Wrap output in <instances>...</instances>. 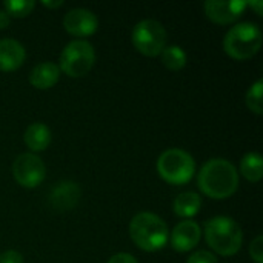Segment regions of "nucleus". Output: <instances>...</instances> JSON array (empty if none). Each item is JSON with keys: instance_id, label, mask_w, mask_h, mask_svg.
<instances>
[{"instance_id": "obj_10", "label": "nucleus", "mask_w": 263, "mask_h": 263, "mask_svg": "<svg viewBox=\"0 0 263 263\" xmlns=\"http://www.w3.org/2000/svg\"><path fill=\"white\" fill-rule=\"evenodd\" d=\"M63 28L74 37L92 35L99 28L97 15L85 8H74L63 17Z\"/></svg>"}, {"instance_id": "obj_22", "label": "nucleus", "mask_w": 263, "mask_h": 263, "mask_svg": "<svg viewBox=\"0 0 263 263\" xmlns=\"http://www.w3.org/2000/svg\"><path fill=\"white\" fill-rule=\"evenodd\" d=\"M186 263H217V259L213 253L200 250V251L193 253L190 256V259L186 260Z\"/></svg>"}, {"instance_id": "obj_17", "label": "nucleus", "mask_w": 263, "mask_h": 263, "mask_svg": "<svg viewBox=\"0 0 263 263\" xmlns=\"http://www.w3.org/2000/svg\"><path fill=\"white\" fill-rule=\"evenodd\" d=\"M242 176L253 183L260 182L263 177V159L259 153H248L240 160Z\"/></svg>"}, {"instance_id": "obj_6", "label": "nucleus", "mask_w": 263, "mask_h": 263, "mask_svg": "<svg viewBox=\"0 0 263 263\" xmlns=\"http://www.w3.org/2000/svg\"><path fill=\"white\" fill-rule=\"evenodd\" d=\"M96 63L94 46L86 40H72L69 42L60 54V72L72 79L85 77Z\"/></svg>"}, {"instance_id": "obj_11", "label": "nucleus", "mask_w": 263, "mask_h": 263, "mask_svg": "<svg viewBox=\"0 0 263 263\" xmlns=\"http://www.w3.org/2000/svg\"><path fill=\"white\" fill-rule=\"evenodd\" d=\"M200 237V227L193 220H183L177 223L171 233V247L179 253H188L199 245Z\"/></svg>"}, {"instance_id": "obj_25", "label": "nucleus", "mask_w": 263, "mask_h": 263, "mask_svg": "<svg viewBox=\"0 0 263 263\" xmlns=\"http://www.w3.org/2000/svg\"><path fill=\"white\" fill-rule=\"evenodd\" d=\"M9 25H11V17H9L5 11L0 9V29H5V28H8Z\"/></svg>"}, {"instance_id": "obj_18", "label": "nucleus", "mask_w": 263, "mask_h": 263, "mask_svg": "<svg viewBox=\"0 0 263 263\" xmlns=\"http://www.w3.org/2000/svg\"><path fill=\"white\" fill-rule=\"evenodd\" d=\"M162 57V63L163 66H166L170 71H180L186 66V52L183 51V48L177 46V45H171V46H165V49L160 52Z\"/></svg>"}, {"instance_id": "obj_24", "label": "nucleus", "mask_w": 263, "mask_h": 263, "mask_svg": "<svg viewBox=\"0 0 263 263\" xmlns=\"http://www.w3.org/2000/svg\"><path fill=\"white\" fill-rule=\"evenodd\" d=\"M108 263H139L137 262V259L134 257V256H131V254H128V253H119V254H114Z\"/></svg>"}, {"instance_id": "obj_14", "label": "nucleus", "mask_w": 263, "mask_h": 263, "mask_svg": "<svg viewBox=\"0 0 263 263\" xmlns=\"http://www.w3.org/2000/svg\"><path fill=\"white\" fill-rule=\"evenodd\" d=\"M60 79V68L52 62H42L35 65L29 74V83L35 89H49Z\"/></svg>"}, {"instance_id": "obj_9", "label": "nucleus", "mask_w": 263, "mask_h": 263, "mask_svg": "<svg viewBox=\"0 0 263 263\" xmlns=\"http://www.w3.org/2000/svg\"><path fill=\"white\" fill-rule=\"evenodd\" d=\"M247 6L248 2L243 0H208L203 5L206 17L217 25L234 23L245 12Z\"/></svg>"}, {"instance_id": "obj_21", "label": "nucleus", "mask_w": 263, "mask_h": 263, "mask_svg": "<svg viewBox=\"0 0 263 263\" xmlns=\"http://www.w3.org/2000/svg\"><path fill=\"white\" fill-rule=\"evenodd\" d=\"M250 256L254 263H263V236H257L250 245Z\"/></svg>"}, {"instance_id": "obj_5", "label": "nucleus", "mask_w": 263, "mask_h": 263, "mask_svg": "<svg viewBox=\"0 0 263 263\" xmlns=\"http://www.w3.org/2000/svg\"><path fill=\"white\" fill-rule=\"evenodd\" d=\"M157 173L171 185H185L196 173V162L190 153L180 148H171L159 156Z\"/></svg>"}, {"instance_id": "obj_19", "label": "nucleus", "mask_w": 263, "mask_h": 263, "mask_svg": "<svg viewBox=\"0 0 263 263\" xmlns=\"http://www.w3.org/2000/svg\"><path fill=\"white\" fill-rule=\"evenodd\" d=\"M263 80L259 79L257 82H254L251 85V88L247 91V97H245V102H247V106L251 112L260 116L263 112Z\"/></svg>"}, {"instance_id": "obj_27", "label": "nucleus", "mask_w": 263, "mask_h": 263, "mask_svg": "<svg viewBox=\"0 0 263 263\" xmlns=\"http://www.w3.org/2000/svg\"><path fill=\"white\" fill-rule=\"evenodd\" d=\"M42 3H43L45 6H48V8H54V9L63 5V2H62V0H59V2H42Z\"/></svg>"}, {"instance_id": "obj_26", "label": "nucleus", "mask_w": 263, "mask_h": 263, "mask_svg": "<svg viewBox=\"0 0 263 263\" xmlns=\"http://www.w3.org/2000/svg\"><path fill=\"white\" fill-rule=\"evenodd\" d=\"M248 6L254 8V9H256V14H257V15H262V14H263V2H262V0H256V2H248Z\"/></svg>"}, {"instance_id": "obj_13", "label": "nucleus", "mask_w": 263, "mask_h": 263, "mask_svg": "<svg viewBox=\"0 0 263 263\" xmlns=\"http://www.w3.org/2000/svg\"><path fill=\"white\" fill-rule=\"evenodd\" d=\"M26 59V51L23 45L14 39L0 40V71L9 72L15 71L23 65Z\"/></svg>"}, {"instance_id": "obj_23", "label": "nucleus", "mask_w": 263, "mask_h": 263, "mask_svg": "<svg viewBox=\"0 0 263 263\" xmlns=\"http://www.w3.org/2000/svg\"><path fill=\"white\" fill-rule=\"evenodd\" d=\"M0 263H23V256L18 251L9 250L0 254Z\"/></svg>"}, {"instance_id": "obj_16", "label": "nucleus", "mask_w": 263, "mask_h": 263, "mask_svg": "<svg viewBox=\"0 0 263 263\" xmlns=\"http://www.w3.org/2000/svg\"><path fill=\"white\" fill-rule=\"evenodd\" d=\"M200 206H202V197L193 191L179 194L173 203L174 214L182 219H188V220L199 213Z\"/></svg>"}, {"instance_id": "obj_15", "label": "nucleus", "mask_w": 263, "mask_h": 263, "mask_svg": "<svg viewBox=\"0 0 263 263\" xmlns=\"http://www.w3.org/2000/svg\"><path fill=\"white\" fill-rule=\"evenodd\" d=\"M23 140H25V145L31 151H34V153L45 151L51 143V131L45 123L35 122L26 128Z\"/></svg>"}, {"instance_id": "obj_7", "label": "nucleus", "mask_w": 263, "mask_h": 263, "mask_svg": "<svg viewBox=\"0 0 263 263\" xmlns=\"http://www.w3.org/2000/svg\"><path fill=\"white\" fill-rule=\"evenodd\" d=\"M166 29L153 18L140 20L133 29V45L139 52L148 57L160 55L166 46Z\"/></svg>"}, {"instance_id": "obj_1", "label": "nucleus", "mask_w": 263, "mask_h": 263, "mask_svg": "<svg viewBox=\"0 0 263 263\" xmlns=\"http://www.w3.org/2000/svg\"><path fill=\"white\" fill-rule=\"evenodd\" d=\"M197 185L205 196L223 200L237 191L239 173L230 160L211 159L202 166L197 176Z\"/></svg>"}, {"instance_id": "obj_3", "label": "nucleus", "mask_w": 263, "mask_h": 263, "mask_svg": "<svg viewBox=\"0 0 263 263\" xmlns=\"http://www.w3.org/2000/svg\"><path fill=\"white\" fill-rule=\"evenodd\" d=\"M205 239L214 253L227 257L240 251L243 243V233L234 219L217 216L205 223Z\"/></svg>"}, {"instance_id": "obj_20", "label": "nucleus", "mask_w": 263, "mask_h": 263, "mask_svg": "<svg viewBox=\"0 0 263 263\" xmlns=\"http://www.w3.org/2000/svg\"><path fill=\"white\" fill-rule=\"evenodd\" d=\"M35 6V2L32 0H8V2H3V11L9 15V17H17V18H22V17H26L32 12Z\"/></svg>"}, {"instance_id": "obj_2", "label": "nucleus", "mask_w": 263, "mask_h": 263, "mask_svg": "<svg viewBox=\"0 0 263 263\" xmlns=\"http://www.w3.org/2000/svg\"><path fill=\"white\" fill-rule=\"evenodd\" d=\"M129 236L136 247L146 253H154L166 245L170 231L157 214L145 211L136 214L129 222Z\"/></svg>"}, {"instance_id": "obj_8", "label": "nucleus", "mask_w": 263, "mask_h": 263, "mask_svg": "<svg viewBox=\"0 0 263 263\" xmlns=\"http://www.w3.org/2000/svg\"><path fill=\"white\" fill-rule=\"evenodd\" d=\"M12 176L20 186L32 190L45 180L46 168L39 156L23 153L12 163Z\"/></svg>"}, {"instance_id": "obj_4", "label": "nucleus", "mask_w": 263, "mask_h": 263, "mask_svg": "<svg viewBox=\"0 0 263 263\" xmlns=\"http://www.w3.org/2000/svg\"><path fill=\"white\" fill-rule=\"evenodd\" d=\"M262 46V31L256 23L243 22L234 25L223 39L225 52L236 60L254 57Z\"/></svg>"}, {"instance_id": "obj_12", "label": "nucleus", "mask_w": 263, "mask_h": 263, "mask_svg": "<svg viewBox=\"0 0 263 263\" xmlns=\"http://www.w3.org/2000/svg\"><path fill=\"white\" fill-rule=\"evenodd\" d=\"M79 200H80V186L71 180L59 182L49 194V203L57 211H69L79 203Z\"/></svg>"}]
</instances>
